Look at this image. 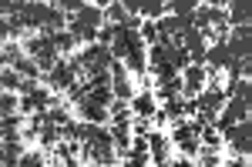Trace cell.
I'll return each mask as SVG.
<instances>
[{"label": "cell", "mask_w": 252, "mask_h": 167, "mask_svg": "<svg viewBox=\"0 0 252 167\" xmlns=\"http://www.w3.org/2000/svg\"><path fill=\"white\" fill-rule=\"evenodd\" d=\"M0 71H3V67H0Z\"/></svg>", "instance_id": "cell-35"}, {"label": "cell", "mask_w": 252, "mask_h": 167, "mask_svg": "<svg viewBox=\"0 0 252 167\" xmlns=\"http://www.w3.org/2000/svg\"><path fill=\"white\" fill-rule=\"evenodd\" d=\"M71 24H81V27H91V30H101L104 27V14H101V7H81L78 14L71 17Z\"/></svg>", "instance_id": "cell-11"}, {"label": "cell", "mask_w": 252, "mask_h": 167, "mask_svg": "<svg viewBox=\"0 0 252 167\" xmlns=\"http://www.w3.org/2000/svg\"><path fill=\"white\" fill-rule=\"evenodd\" d=\"M195 167H198V164H195Z\"/></svg>", "instance_id": "cell-36"}, {"label": "cell", "mask_w": 252, "mask_h": 167, "mask_svg": "<svg viewBox=\"0 0 252 167\" xmlns=\"http://www.w3.org/2000/svg\"><path fill=\"white\" fill-rule=\"evenodd\" d=\"M165 120H172V124H182V120H189V100L185 97H172V100H165Z\"/></svg>", "instance_id": "cell-14"}, {"label": "cell", "mask_w": 252, "mask_h": 167, "mask_svg": "<svg viewBox=\"0 0 252 167\" xmlns=\"http://www.w3.org/2000/svg\"><path fill=\"white\" fill-rule=\"evenodd\" d=\"M24 57V47L20 44H3L0 47V67L7 71V67H17V60Z\"/></svg>", "instance_id": "cell-22"}, {"label": "cell", "mask_w": 252, "mask_h": 167, "mask_svg": "<svg viewBox=\"0 0 252 167\" xmlns=\"http://www.w3.org/2000/svg\"><path fill=\"white\" fill-rule=\"evenodd\" d=\"M108 134H111V147H115V154L125 157V154L131 150V141H135V137H131V127H111Z\"/></svg>", "instance_id": "cell-20"}, {"label": "cell", "mask_w": 252, "mask_h": 167, "mask_svg": "<svg viewBox=\"0 0 252 167\" xmlns=\"http://www.w3.org/2000/svg\"><path fill=\"white\" fill-rule=\"evenodd\" d=\"M111 50L108 47H101V44H94V47H88L84 54L78 57V64H81V71H84V77L91 80V77H97V74H108V67H111Z\"/></svg>", "instance_id": "cell-3"}, {"label": "cell", "mask_w": 252, "mask_h": 167, "mask_svg": "<svg viewBox=\"0 0 252 167\" xmlns=\"http://www.w3.org/2000/svg\"><path fill=\"white\" fill-rule=\"evenodd\" d=\"M168 167H192V164H189V157H178V161H168Z\"/></svg>", "instance_id": "cell-33"}, {"label": "cell", "mask_w": 252, "mask_h": 167, "mask_svg": "<svg viewBox=\"0 0 252 167\" xmlns=\"http://www.w3.org/2000/svg\"><path fill=\"white\" fill-rule=\"evenodd\" d=\"M44 124H54V127H67V124H71V111H67L64 104H54L51 111L44 114Z\"/></svg>", "instance_id": "cell-23"}, {"label": "cell", "mask_w": 252, "mask_h": 167, "mask_svg": "<svg viewBox=\"0 0 252 167\" xmlns=\"http://www.w3.org/2000/svg\"><path fill=\"white\" fill-rule=\"evenodd\" d=\"M101 14H104V24H111V27H125L128 20L135 17V14L128 10V3H108Z\"/></svg>", "instance_id": "cell-17"}, {"label": "cell", "mask_w": 252, "mask_h": 167, "mask_svg": "<svg viewBox=\"0 0 252 167\" xmlns=\"http://www.w3.org/2000/svg\"><path fill=\"white\" fill-rule=\"evenodd\" d=\"M10 40V27H7V20H0V47Z\"/></svg>", "instance_id": "cell-32"}, {"label": "cell", "mask_w": 252, "mask_h": 167, "mask_svg": "<svg viewBox=\"0 0 252 167\" xmlns=\"http://www.w3.org/2000/svg\"><path fill=\"white\" fill-rule=\"evenodd\" d=\"M198 141H202V147H212V150H219L225 144L222 134L215 130V124H198Z\"/></svg>", "instance_id": "cell-21"}, {"label": "cell", "mask_w": 252, "mask_h": 167, "mask_svg": "<svg viewBox=\"0 0 252 167\" xmlns=\"http://www.w3.org/2000/svg\"><path fill=\"white\" fill-rule=\"evenodd\" d=\"M108 120H111V127H131V120H135L131 104H128V100H115V104L108 107Z\"/></svg>", "instance_id": "cell-12"}, {"label": "cell", "mask_w": 252, "mask_h": 167, "mask_svg": "<svg viewBox=\"0 0 252 167\" xmlns=\"http://www.w3.org/2000/svg\"><path fill=\"white\" fill-rule=\"evenodd\" d=\"M222 141H229V144L235 147V154H249V150H252V127H249V120L232 124L229 130H222Z\"/></svg>", "instance_id": "cell-7"}, {"label": "cell", "mask_w": 252, "mask_h": 167, "mask_svg": "<svg viewBox=\"0 0 252 167\" xmlns=\"http://www.w3.org/2000/svg\"><path fill=\"white\" fill-rule=\"evenodd\" d=\"M78 111H81V120H84V124H94V127L108 124V107H97V104H91V100H81Z\"/></svg>", "instance_id": "cell-15"}, {"label": "cell", "mask_w": 252, "mask_h": 167, "mask_svg": "<svg viewBox=\"0 0 252 167\" xmlns=\"http://www.w3.org/2000/svg\"><path fill=\"white\" fill-rule=\"evenodd\" d=\"M205 77H209V71L202 64H189L182 71V97H198L205 91Z\"/></svg>", "instance_id": "cell-6"}, {"label": "cell", "mask_w": 252, "mask_h": 167, "mask_svg": "<svg viewBox=\"0 0 252 167\" xmlns=\"http://www.w3.org/2000/svg\"><path fill=\"white\" fill-rule=\"evenodd\" d=\"M20 84H24V77L14 71V67H7V71H0V91H7V94H17L20 91Z\"/></svg>", "instance_id": "cell-24"}, {"label": "cell", "mask_w": 252, "mask_h": 167, "mask_svg": "<svg viewBox=\"0 0 252 167\" xmlns=\"http://www.w3.org/2000/svg\"><path fill=\"white\" fill-rule=\"evenodd\" d=\"M229 60H232V57H229V50H225V44H212V47H205L202 67H205V71H219V74H222V71L229 67Z\"/></svg>", "instance_id": "cell-9"}, {"label": "cell", "mask_w": 252, "mask_h": 167, "mask_svg": "<svg viewBox=\"0 0 252 167\" xmlns=\"http://www.w3.org/2000/svg\"><path fill=\"white\" fill-rule=\"evenodd\" d=\"M138 37H141V44H152V47H155V44H158V24H155V20H141Z\"/></svg>", "instance_id": "cell-27"}, {"label": "cell", "mask_w": 252, "mask_h": 167, "mask_svg": "<svg viewBox=\"0 0 252 167\" xmlns=\"http://www.w3.org/2000/svg\"><path fill=\"white\" fill-rule=\"evenodd\" d=\"M148 134H152V120H145V117H135V120H131V137L145 141Z\"/></svg>", "instance_id": "cell-31"}, {"label": "cell", "mask_w": 252, "mask_h": 167, "mask_svg": "<svg viewBox=\"0 0 252 167\" xmlns=\"http://www.w3.org/2000/svg\"><path fill=\"white\" fill-rule=\"evenodd\" d=\"M40 144H44V150H54L61 144V127H54V124H44L40 127V137H37Z\"/></svg>", "instance_id": "cell-26"}, {"label": "cell", "mask_w": 252, "mask_h": 167, "mask_svg": "<svg viewBox=\"0 0 252 167\" xmlns=\"http://www.w3.org/2000/svg\"><path fill=\"white\" fill-rule=\"evenodd\" d=\"M10 114H17V97H14V94H0V120H3V117H10Z\"/></svg>", "instance_id": "cell-30"}, {"label": "cell", "mask_w": 252, "mask_h": 167, "mask_svg": "<svg viewBox=\"0 0 252 167\" xmlns=\"http://www.w3.org/2000/svg\"><path fill=\"white\" fill-rule=\"evenodd\" d=\"M20 157H24L20 141H0V167H17Z\"/></svg>", "instance_id": "cell-16"}, {"label": "cell", "mask_w": 252, "mask_h": 167, "mask_svg": "<svg viewBox=\"0 0 252 167\" xmlns=\"http://www.w3.org/2000/svg\"><path fill=\"white\" fill-rule=\"evenodd\" d=\"M172 144L182 150L185 157H195L198 147H202V141H198V124H195V120H182V124H175Z\"/></svg>", "instance_id": "cell-4"}, {"label": "cell", "mask_w": 252, "mask_h": 167, "mask_svg": "<svg viewBox=\"0 0 252 167\" xmlns=\"http://www.w3.org/2000/svg\"><path fill=\"white\" fill-rule=\"evenodd\" d=\"M14 71H17V74L24 77V80H34V84L40 80V67L34 64V60H31V57H20V60H17V67H14Z\"/></svg>", "instance_id": "cell-25"}, {"label": "cell", "mask_w": 252, "mask_h": 167, "mask_svg": "<svg viewBox=\"0 0 252 167\" xmlns=\"http://www.w3.org/2000/svg\"><path fill=\"white\" fill-rule=\"evenodd\" d=\"M128 104H131V114H135V117H145V120H152V117L158 114V100L152 97V91H145V94H138V97H131Z\"/></svg>", "instance_id": "cell-10"}, {"label": "cell", "mask_w": 252, "mask_h": 167, "mask_svg": "<svg viewBox=\"0 0 252 167\" xmlns=\"http://www.w3.org/2000/svg\"><path fill=\"white\" fill-rule=\"evenodd\" d=\"M232 10H225V17H229V27H249V17H252V7L246 3V0H235V3H229Z\"/></svg>", "instance_id": "cell-18"}, {"label": "cell", "mask_w": 252, "mask_h": 167, "mask_svg": "<svg viewBox=\"0 0 252 167\" xmlns=\"http://www.w3.org/2000/svg\"><path fill=\"white\" fill-rule=\"evenodd\" d=\"M125 71H128V74L145 77V71H148V50H145V47L128 50V57H125Z\"/></svg>", "instance_id": "cell-19"}, {"label": "cell", "mask_w": 252, "mask_h": 167, "mask_svg": "<svg viewBox=\"0 0 252 167\" xmlns=\"http://www.w3.org/2000/svg\"><path fill=\"white\" fill-rule=\"evenodd\" d=\"M192 27L202 34V40H212V44H225L232 34L225 10H219V7H198L192 14Z\"/></svg>", "instance_id": "cell-1"}, {"label": "cell", "mask_w": 252, "mask_h": 167, "mask_svg": "<svg viewBox=\"0 0 252 167\" xmlns=\"http://www.w3.org/2000/svg\"><path fill=\"white\" fill-rule=\"evenodd\" d=\"M44 84L51 87V91H67L71 84H78V77H74V67H71V57H61L58 64L44 74Z\"/></svg>", "instance_id": "cell-5"}, {"label": "cell", "mask_w": 252, "mask_h": 167, "mask_svg": "<svg viewBox=\"0 0 252 167\" xmlns=\"http://www.w3.org/2000/svg\"><path fill=\"white\" fill-rule=\"evenodd\" d=\"M168 150H172V141L161 134V130H152L148 134V157H152V164H168Z\"/></svg>", "instance_id": "cell-8"}, {"label": "cell", "mask_w": 252, "mask_h": 167, "mask_svg": "<svg viewBox=\"0 0 252 167\" xmlns=\"http://www.w3.org/2000/svg\"><path fill=\"white\" fill-rule=\"evenodd\" d=\"M84 167H118V164H84Z\"/></svg>", "instance_id": "cell-34"}, {"label": "cell", "mask_w": 252, "mask_h": 167, "mask_svg": "<svg viewBox=\"0 0 252 167\" xmlns=\"http://www.w3.org/2000/svg\"><path fill=\"white\" fill-rule=\"evenodd\" d=\"M115 147H111V134L108 127H97L94 137L88 144H81V161L84 164H115Z\"/></svg>", "instance_id": "cell-2"}, {"label": "cell", "mask_w": 252, "mask_h": 167, "mask_svg": "<svg viewBox=\"0 0 252 167\" xmlns=\"http://www.w3.org/2000/svg\"><path fill=\"white\" fill-rule=\"evenodd\" d=\"M24 117L20 114H10V117H3L0 120V141H24Z\"/></svg>", "instance_id": "cell-13"}, {"label": "cell", "mask_w": 252, "mask_h": 167, "mask_svg": "<svg viewBox=\"0 0 252 167\" xmlns=\"http://www.w3.org/2000/svg\"><path fill=\"white\" fill-rule=\"evenodd\" d=\"M17 167H47V157H44L40 150H24V157H20Z\"/></svg>", "instance_id": "cell-29"}, {"label": "cell", "mask_w": 252, "mask_h": 167, "mask_svg": "<svg viewBox=\"0 0 252 167\" xmlns=\"http://www.w3.org/2000/svg\"><path fill=\"white\" fill-rule=\"evenodd\" d=\"M198 167H222V157H219V150L212 147H198Z\"/></svg>", "instance_id": "cell-28"}]
</instances>
